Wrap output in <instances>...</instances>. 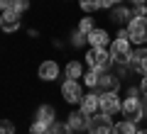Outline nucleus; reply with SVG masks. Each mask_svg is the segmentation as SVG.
Listing matches in <instances>:
<instances>
[{"label": "nucleus", "instance_id": "13", "mask_svg": "<svg viewBox=\"0 0 147 134\" xmlns=\"http://www.w3.org/2000/svg\"><path fill=\"white\" fill-rule=\"evenodd\" d=\"M81 110H86L88 115H96L100 110V95H84V100H81Z\"/></svg>", "mask_w": 147, "mask_h": 134}, {"label": "nucleus", "instance_id": "10", "mask_svg": "<svg viewBox=\"0 0 147 134\" xmlns=\"http://www.w3.org/2000/svg\"><path fill=\"white\" fill-rule=\"evenodd\" d=\"M118 88H120V81H118V76H110V73H100V81H98V90H103V93H118Z\"/></svg>", "mask_w": 147, "mask_h": 134}, {"label": "nucleus", "instance_id": "21", "mask_svg": "<svg viewBox=\"0 0 147 134\" xmlns=\"http://www.w3.org/2000/svg\"><path fill=\"white\" fill-rule=\"evenodd\" d=\"M86 85L88 88H98V81H100V71H96V68H91L88 73H86Z\"/></svg>", "mask_w": 147, "mask_h": 134}, {"label": "nucleus", "instance_id": "32", "mask_svg": "<svg viewBox=\"0 0 147 134\" xmlns=\"http://www.w3.org/2000/svg\"><path fill=\"white\" fill-rule=\"evenodd\" d=\"M147 0H132V5H145Z\"/></svg>", "mask_w": 147, "mask_h": 134}, {"label": "nucleus", "instance_id": "23", "mask_svg": "<svg viewBox=\"0 0 147 134\" xmlns=\"http://www.w3.org/2000/svg\"><path fill=\"white\" fill-rule=\"evenodd\" d=\"M86 41H88V34H84V32H74L71 34V44L74 47H84Z\"/></svg>", "mask_w": 147, "mask_h": 134}, {"label": "nucleus", "instance_id": "5", "mask_svg": "<svg viewBox=\"0 0 147 134\" xmlns=\"http://www.w3.org/2000/svg\"><path fill=\"white\" fill-rule=\"evenodd\" d=\"M113 127L115 124L110 122V115H93L91 117V127H88V132L91 134H113Z\"/></svg>", "mask_w": 147, "mask_h": 134}, {"label": "nucleus", "instance_id": "18", "mask_svg": "<svg viewBox=\"0 0 147 134\" xmlns=\"http://www.w3.org/2000/svg\"><path fill=\"white\" fill-rule=\"evenodd\" d=\"M110 20H113V22H130L132 20V17H130V10H125V7H118V10H113V12H110Z\"/></svg>", "mask_w": 147, "mask_h": 134}, {"label": "nucleus", "instance_id": "33", "mask_svg": "<svg viewBox=\"0 0 147 134\" xmlns=\"http://www.w3.org/2000/svg\"><path fill=\"white\" fill-rule=\"evenodd\" d=\"M140 134H147V129H145V132H140Z\"/></svg>", "mask_w": 147, "mask_h": 134}, {"label": "nucleus", "instance_id": "19", "mask_svg": "<svg viewBox=\"0 0 147 134\" xmlns=\"http://www.w3.org/2000/svg\"><path fill=\"white\" fill-rule=\"evenodd\" d=\"M103 7V0H81V10L84 12H96Z\"/></svg>", "mask_w": 147, "mask_h": 134}, {"label": "nucleus", "instance_id": "4", "mask_svg": "<svg viewBox=\"0 0 147 134\" xmlns=\"http://www.w3.org/2000/svg\"><path fill=\"white\" fill-rule=\"evenodd\" d=\"M130 56H132L130 39H120V37H118V39L110 44V59L115 63H130Z\"/></svg>", "mask_w": 147, "mask_h": 134}, {"label": "nucleus", "instance_id": "7", "mask_svg": "<svg viewBox=\"0 0 147 134\" xmlns=\"http://www.w3.org/2000/svg\"><path fill=\"white\" fill-rule=\"evenodd\" d=\"M100 112L110 115V117L115 112H123V103L118 100L115 93H100Z\"/></svg>", "mask_w": 147, "mask_h": 134}, {"label": "nucleus", "instance_id": "6", "mask_svg": "<svg viewBox=\"0 0 147 134\" xmlns=\"http://www.w3.org/2000/svg\"><path fill=\"white\" fill-rule=\"evenodd\" d=\"M61 95H64V100H66V103H74V105L84 100V90H81V85H79L76 81H71V78H66V81H64Z\"/></svg>", "mask_w": 147, "mask_h": 134}, {"label": "nucleus", "instance_id": "2", "mask_svg": "<svg viewBox=\"0 0 147 134\" xmlns=\"http://www.w3.org/2000/svg\"><path fill=\"white\" fill-rule=\"evenodd\" d=\"M127 32H130L132 44H145L147 41V17L132 15V20L127 22Z\"/></svg>", "mask_w": 147, "mask_h": 134}, {"label": "nucleus", "instance_id": "27", "mask_svg": "<svg viewBox=\"0 0 147 134\" xmlns=\"http://www.w3.org/2000/svg\"><path fill=\"white\" fill-rule=\"evenodd\" d=\"M0 7L3 10H12L15 7V0H0Z\"/></svg>", "mask_w": 147, "mask_h": 134}, {"label": "nucleus", "instance_id": "15", "mask_svg": "<svg viewBox=\"0 0 147 134\" xmlns=\"http://www.w3.org/2000/svg\"><path fill=\"white\" fill-rule=\"evenodd\" d=\"M54 107L52 105H42V107L37 110V119H42V122H49V124H54Z\"/></svg>", "mask_w": 147, "mask_h": 134}, {"label": "nucleus", "instance_id": "29", "mask_svg": "<svg viewBox=\"0 0 147 134\" xmlns=\"http://www.w3.org/2000/svg\"><path fill=\"white\" fill-rule=\"evenodd\" d=\"M137 15H140V17H147V7H145V5H137Z\"/></svg>", "mask_w": 147, "mask_h": 134}, {"label": "nucleus", "instance_id": "25", "mask_svg": "<svg viewBox=\"0 0 147 134\" xmlns=\"http://www.w3.org/2000/svg\"><path fill=\"white\" fill-rule=\"evenodd\" d=\"M12 10L20 12V15H22V12H27V10H30V0H15V7H12Z\"/></svg>", "mask_w": 147, "mask_h": 134}, {"label": "nucleus", "instance_id": "26", "mask_svg": "<svg viewBox=\"0 0 147 134\" xmlns=\"http://www.w3.org/2000/svg\"><path fill=\"white\" fill-rule=\"evenodd\" d=\"M0 134H15V124H12L10 119H3V124H0Z\"/></svg>", "mask_w": 147, "mask_h": 134}, {"label": "nucleus", "instance_id": "30", "mask_svg": "<svg viewBox=\"0 0 147 134\" xmlns=\"http://www.w3.org/2000/svg\"><path fill=\"white\" fill-rule=\"evenodd\" d=\"M140 73H142V76H147V56L142 59V66H140Z\"/></svg>", "mask_w": 147, "mask_h": 134}, {"label": "nucleus", "instance_id": "20", "mask_svg": "<svg viewBox=\"0 0 147 134\" xmlns=\"http://www.w3.org/2000/svg\"><path fill=\"white\" fill-rule=\"evenodd\" d=\"M66 78H71V81L81 78V63H79V61H71V63L66 66Z\"/></svg>", "mask_w": 147, "mask_h": 134}, {"label": "nucleus", "instance_id": "3", "mask_svg": "<svg viewBox=\"0 0 147 134\" xmlns=\"http://www.w3.org/2000/svg\"><path fill=\"white\" fill-rule=\"evenodd\" d=\"M110 51H105V49H96L91 47V51L86 54V63H88L91 68H96V71H105V68L110 66Z\"/></svg>", "mask_w": 147, "mask_h": 134}, {"label": "nucleus", "instance_id": "22", "mask_svg": "<svg viewBox=\"0 0 147 134\" xmlns=\"http://www.w3.org/2000/svg\"><path fill=\"white\" fill-rule=\"evenodd\" d=\"M71 132H74V129L69 127V122H54L49 134H71Z\"/></svg>", "mask_w": 147, "mask_h": 134}, {"label": "nucleus", "instance_id": "14", "mask_svg": "<svg viewBox=\"0 0 147 134\" xmlns=\"http://www.w3.org/2000/svg\"><path fill=\"white\" fill-rule=\"evenodd\" d=\"M113 134H140L137 132V122H130V119H123L113 127Z\"/></svg>", "mask_w": 147, "mask_h": 134}, {"label": "nucleus", "instance_id": "16", "mask_svg": "<svg viewBox=\"0 0 147 134\" xmlns=\"http://www.w3.org/2000/svg\"><path fill=\"white\" fill-rule=\"evenodd\" d=\"M147 56V49H137V51H132V56H130V63L127 66L132 68V71H140V66H142V59Z\"/></svg>", "mask_w": 147, "mask_h": 134}, {"label": "nucleus", "instance_id": "28", "mask_svg": "<svg viewBox=\"0 0 147 134\" xmlns=\"http://www.w3.org/2000/svg\"><path fill=\"white\" fill-rule=\"evenodd\" d=\"M140 90H142V98H147V76L142 78V83H140Z\"/></svg>", "mask_w": 147, "mask_h": 134}, {"label": "nucleus", "instance_id": "1", "mask_svg": "<svg viewBox=\"0 0 147 134\" xmlns=\"http://www.w3.org/2000/svg\"><path fill=\"white\" fill-rule=\"evenodd\" d=\"M140 95H142L140 88H130L125 103H123V115H125V119H130V122H140V119L145 117V107H142Z\"/></svg>", "mask_w": 147, "mask_h": 134}, {"label": "nucleus", "instance_id": "9", "mask_svg": "<svg viewBox=\"0 0 147 134\" xmlns=\"http://www.w3.org/2000/svg\"><path fill=\"white\" fill-rule=\"evenodd\" d=\"M0 27H3V32H17V29H20V12H15V10H3Z\"/></svg>", "mask_w": 147, "mask_h": 134}, {"label": "nucleus", "instance_id": "31", "mask_svg": "<svg viewBox=\"0 0 147 134\" xmlns=\"http://www.w3.org/2000/svg\"><path fill=\"white\" fill-rule=\"evenodd\" d=\"M103 7H113V0H103Z\"/></svg>", "mask_w": 147, "mask_h": 134}, {"label": "nucleus", "instance_id": "24", "mask_svg": "<svg viewBox=\"0 0 147 134\" xmlns=\"http://www.w3.org/2000/svg\"><path fill=\"white\" fill-rule=\"evenodd\" d=\"M93 29H96V27H93V20H88V17L79 22V32H84V34H91Z\"/></svg>", "mask_w": 147, "mask_h": 134}, {"label": "nucleus", "instance_id": "8", "mask_svg": "<svg viewBox=\"0 0 147 134\" xmlns=\"http://www.w3.org/2000/svg\"><path fill=\"white\" fill-rule=\"evenodd\" d=\"M91 117H93V115H88L86 110H74V112L69 115V127H71L74 132L88 129L91 127Z\"/></svg>", "mask_w": 147, "mask_h": 134}, {"label": "nucleus", "instance_id": "34", "mask_svg": "<svg viewBox=\"0 0 147 134\" xmlns=\"http://www.w3.org/2000/svg\"><path fill=\"white\" fill-rule=\"evenodd\" d=\"M113 3H120V0H113Z\"/></svg>", "mask_w": 147, "mask_h": 134}, {"label": "nucleus", "instance_id": "12", "mask_svg": "<svg viewBox=\"0 0 147 134\" xmlns=\"http://www.w3.org/2000/svg\"><path fill=\"white\" fill-rule=\"evenodd\" d=\"M39 78H42V81H54V78H59V66H57V61H44V63H39Z\"/></svg>", "mask_w": 147, "mask_h": 134}, {"label": "nucleus", "instance_id": "17", "mask_svg": "<svg viewBox=\"0 0 147 134\" xmlns=\"http://www.w3.org/2000/svg\"><path fill=\"white\" fill-rule=\"evenodd\" d=\"M49 132H52V124H49V122H42V119L32 122V127H30V134H49Z\"/></svg>", "mask_w": 147, "mask_h": 134}, {"label": "nucleus", "instance_id": "11", "mask_svg": "<svg viewBox=\"0 0 147 134\" xmlns=\"http://www.w3.org/2000/svg\"><path fill=\"white\" fill-rule=\"evenodd\" d=\"M108 41H110V37H108L105 29H93L88 34V44L96 47V49H105V47H108Z\"/></svg>", "mask_w": 147, "mask_h": 134}]
</instances>
